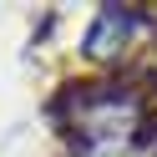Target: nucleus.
Wrapping results in <instances>:
<instances>
[{
	"mask_svg": "<svg viewBox=\"0 0 157 157\" xmlns=\"http://www.w3.org/2000/svg\"><path fill=\"white\" fill-rule=\"evenodd\" d=\"M142 25H147L142 10H132V5H106V10L91 21V31H86V56H91V61H112V56H122L127 36L142 31Z\"/></svg>",
	"mask_w": 157,
	"mask_h": 157,
	"instance_id": "obj_1",
	"label": "nucleus"
}]
</instances>
